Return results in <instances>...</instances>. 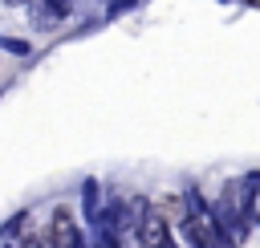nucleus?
<instances>
[{
    "label": "nucleus",
    "instance_id": "obj_1",
    "mask_svg": "<svg viewBox=\"0 0 260 248\" xmlns=\"http://www.w3.org/2000/svg\"><path fill=\"white\" fill-rule=\"evenodd\" d=\"M45 244H49V248H77V244H81L69 207H57V211H53V220H49V228H45Z\"/></svg>",
    "mask_w": 260,
    "mask_h": 248
},
{
    "label": "nucleus",
    "instance_id": "obj_2",
    "mask_svg": "<svg viewBox=\"0 0 260 248\" xmlns=\"http://www.w3.org/2000/svg\"><path fill=\"white\" fill-rule=\"evenodd\" d=\"M138 236H142V248H171V232H167V220L158 211H146L138 224Z\"/></svg>",
    "mask_w": 260,
    "mask_h": 248
},
{
    "label": "nucleus",
    "instance_id": "obj_3",
    "mask_svg": "<svg viewBox=\"0 0 260 248\" xmlns=\"http://www.w3.org/2000/svg\"><path fill=\"white\" fill-rule=\"evenodd\" d=\"M110 240H114V248H142V236H138V228H118Z\"/></svg>",
    "mask_w": 260,
    "mask_h": 248
},
{
    "label": "nucleus",
    "instance_id": "obj_4",
    "mask_svg": "<svg viewBox=\"0 0 260 248\" xmlns=\"http://www.w3.org/2000/svg\"><path fill=\"white\" fill-rule=\"evenodd\" d=\"M20 248H49V244H45V236H37V232H24Z\"/></svg>",
    "mask_w": 260,
    "mask_h": 248
},
{
    "label": "nucleus",
    "instance_id": "obj_5",
    "mask_svg": "<svg viewBox=\"0 0 260 248\" xmlns=\"http://www.w3.org/2000/svg\"><path fill=\"white\" fill-rule=\"evenodd\" d=\"M248 4H260V0H248Z\"/></svg>",
    "mask_w": 260,
    "mask_h": 248
},
{
    "label": "nucleus",
    "instance_id": "obj_6",
    "mask_svg": "<svg viewBox=\"0 0 260 248\" xmlns=\"http://www.w3.org/2000/svg\"><path fill=\"white\" fill-rule=\"evenodd\" d=\"M8 4H16V0H8Z\"/></svg>",
    "mask_w": 260,
    "mask_h": 248
}]
</instances>
